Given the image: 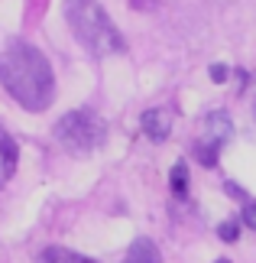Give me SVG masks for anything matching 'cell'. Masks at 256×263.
<instances>
[{
	"label": "cell",
	"instance_id": "cell-5",
	"mask_svg": "<svg viewBox=\"0 0 256 263\" xmlns=\"http://www.w3.org/2000/svg\"><path fill=\"white\" fill-rule=\"evenodd\" d=\"M140 127H143V134H146L152 143H162V140L169 137V130H172V114L166 107H152V110L143 114Z\"/></svg>",
	"mask_w": 256,
	"mask_h": 263
},
{
	"label": "cell",
	"instance_id": "cell-4",
	"mask_svg": "<svg viewBox=\"0 0 256 263\" xmlns=\"http://www.w3.org/2000/svg\"><path fill=\"white\" fill-rule=\"evenodd\" d=\"M201 127H204V134H201L198 143H194V159H198L201 166L214 169V166H218V153L227 146V140L233 137V120H230L227 110H211V114L204 117Z\"/></svg>",
	"mask_w": 256,
	"mask_h": 263
},
{
	"label": "cell",
	"instance_id": "cell-1",
	"mask_svg": "<svg viewBox=\"0 0 256 263\" xmlns=\"http://www.w3.org/2000/svg\"><path fill=\"white\" fill-rule=\"evenodd\" d=\"M0 85L7 88V95L16 101L19 107L46 110L55 98V75L49 59L29 43H13L0 49Z\"/></svg>",
	"mask_w": 256,
	"mask_h": 263
},
{
	"label": "cell",
	"instance_id": "cell-10",
	"mask_svg": "<svg viewBox=\"0 0 256 263\" xmlns=\"http://www.w3.org/2000/svg\"><path fill=\"white\" fill-rule=\"evenodd\" d=\"M218 237L224 240V244H233V240L240 237V221L233 218V221H221V228H218Z\"/></svg>",
	"mask_w": 256,
	"mask_h": 263
},
{
	"label": "cell",
	"instance_id": "cell-13",
	"mask_svg": "<svg viewBox=\"0 0 256 263\" xmlns=\"http://www.w3.org/2000/svg\"><path fill=\"white\" fill-rule=\"evenodd\" d=\"M214 263H230V260H227V257H221V260H214Z\"/></svg>",
	"mask_w": 256,
	"mask_h": 263
},
{
	"label": "cell",
	"instance_id": "cell-3",
	"mask_svg": "<svg viewBox=\"0 0 256 263\" xmlns=\"http://www.w3.org/2000/svg\"><path fill=\"white\" fill-rule=\"evenodd\" d=\"M55 140L68 149V153H91V149L104 146L107 127H104V120L88 107L68 110V114H62L58 124H55Z\"/></svg>",
	"mask_w": 256,
	"mask_h": 263
},
{
	"label": "cell",
	"instance_id": "cell-6",
	"mask_svg": "<svg viewBox=\"0 0 256 263\" xmlns=\"http://www.w3.org/2000/svg\"><path fill=\"white\" fill-rule=\"evenodd\" d=\"M16 159H19V149H16V140L0 127V185H7L16 173Z\"/></svg>",
	"mask_w": 256,
	"mask_h": 263
},
{
	"label": "cell",
	"instance_id": "cell-12",
	"mask_svg": "<svg viewBox=\"0 0 256 263\" xmlns=\"http://www.w3.org/2000/svg\"><path fill=\"white\" fill-rule=\"evenodd\" d=\"M211 82L214 85H224V82H227V65H211Z\"/></svg>",
	"mask_w": 256,
	"mask_h": 263
},
{
	"label": "cell",
	"instance_id": "cell-11",
	"mask_svg": "<svg viewBox=\"0 0 256 263\" xmlns=\"http://www.w3.org/2000/svg\"><path fill=\"white\" fill-rule=\"evenodd\" d=\"M240 224H247V228L256 231V201H253V198L243 201V218H240Z\"/></svg>",
	"mask_w": 256,
	"mask_h": 263
},
{
	"label": "cell",
	"instance_id": "cell-8",
	"mask_svg": "<svg viewBox=\"0 0 256 263\" xmlns=\"http://www.w3.org/2000/svg\"><path fill=\"white\" fill-rule=\"evenodd\" d=\"M36 263H94V260L81 257V254H75V250H65V247H46Z\"/></svg>",
	"mask_w": 256,
	"mask_h": 263
},
{
	"label": "cell",
	"instance_id": "cell-9",
	"mask_svg": "<svg viewBox=\"0 0 256 263\" xmlns=\"http://www.w3.org/2000/svg\"><path fill=\"white\" fill-rule=\"evenodd\" d=\"M169 185H172V195H175V198H185V195H188V166L182 163V159H179L175 166H172V173H169Z\"/></svg>",
	"mask_w": 256,
	"mask_h": 263
},
{
	"label": "cell",
	"instance_id": "cell-7",
	"mask_svg": "<svg viewBox=\"0 0 256 263\" xmlns=\"http://www.w3.org/2000/svg\"><path fill=\"white\" fill-rule=\"evenodd\" d=\"M124 263H162V257H159V247L152 244L149 237H136L130 244Z\"/></svg>",
	"mask_w": 256,
	"mask_h": 263
},
{
	"label": "cell",
	"instance_id": "cell-2",
	"mask_svg": "<svg viewBox=\"0 0 256 263\" xmlns=\"http://www.w3.org/2000/svg\"><path fill=\"white\" fill-rule=\"evenodd\" d=\"M65 16L71 33L81 39V46L94 55H120L127 49L120 29L97 0H65Z\"/></svg>",
	"mask_w": 256,
	"mask_h": 263
}]
</instances>
